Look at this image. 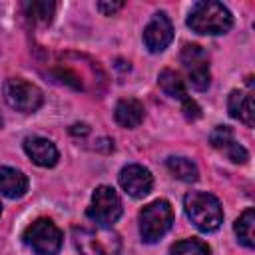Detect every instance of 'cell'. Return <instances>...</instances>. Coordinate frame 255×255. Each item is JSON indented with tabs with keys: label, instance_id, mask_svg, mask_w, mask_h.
Listing matches in <instances>:
<instances>
[{
	"label": "cell",
	"instance_id": "cell-1",
	"mask_svg": "<svg viewBox=\"0 0 255 255\" xmlns=\"http://www.w3.org/2000/svg\"><path fill=\"white\" fill-rule=\"evenodd\" d=\"M187 26L197 32V34H207V36H219L231 30L233 26V16L227 6L215 0H203L193 4L189 16H187Z\"/></svg>",
	"mask_w": 255,
	"mask_h": 255
},
{
	"label": "cell",
	"instance_id": "cell-2",
	"mask_svg": "<svg viewBox=\"0 0 255 255\" xmlns=\"http://www.w3.org/2000/svg\"><path fill=\"white\" fill-rule=\"evenodd\" d=\"M183 207L189 221L199 231H215L223 223V207L219 199L207 191H189L183 197Z\"/></svg>",
	"mask_w": 255,
	"mask_h": 255
},
{
	"label": "cell",
	"instance_id": "cell-3",
	"mask_svg": "<svg viewBox=\"0 0 255 255\" xmlns=\"http://www.w3.org/2000/svg\"><path fill=\"white\" fill-rule=\"evenodd\" d=\"M76 249L80 255H120L122 239L112 227H74Z\"/></svg>",
	"mask_w": 255,
	"mask_h": 255
},
{
	"label": "cell",
	"instance_id": "cell-4",
	"mask_svg": "<svg viewBox=\"0 0 255 255\" xmlns=\"http://www.w3.org/2000/svg\"><path fill=\"white\" fill-rule=\"evenodd\" d=\"M173 225V209L169 201L155 199L139 211V235L143 243L159 241Z\"/></svg>",
	"mask_w": 255,
	"mask_h": 255
},
{
	"label": "cell",
	"instance_id": "cell-5",
	"mask_svg": "<svg viewBox=\"0 0 255 255\" xmlns=\"http://www.w3.org/2000/svg\"><path fill=\"white\" fill-rule=\"evenodd\" d=\"M24 243L38 255H56L62 249V231L52 219H36L24 229Z\"/></svg>",
	"mask_w": 255,
	"mask_h": 255
},
{
	"label": "cell",
	"instance_id": "cell-6",
	"mask_svg": "<svg viewBox=\"0 0 255 255\" xmlns=\"http://www.w3.org/2000/svg\"><path fill=\"white\" fill-rule=\"evenodd\" d=\"M86 215L98 227H112L122 217V199L118 191L110 185H100L92 193V203Z\"/></svg>",
	"mask_w": 255,
	"mask_h": 255
},
{
	"label": "cell",
	"instance_id": "cell-7",
	"mask_svg": "<svg viewBox=\"0 0 255 255\" xmlns=\"http://www.w3.org/2000/svg\"><path fill=\"white\" fill-rule=\"evenodd\" d=\"M2 94H4L6 104L12 110L22 112V114L36 112L44 102L42 90L22 78H8L2 86Z\"/></svg>",
	"mask_w": 255,
	"mask_h": 255
},
{
	"label": "cell",
	"instance_id": "cell-8",
	"mask_svg": "<svg viewBox=\"0 0 255 255\" xmlns=\"http://www.w3.org/2000/svg\"><path fill=\"white\" fill-rule=\"evenodd\" d=\"M181 64L187 72L189 84L203 92L209 88L211 84V72H209V58L205 54V50L197 44H187L181 50Z\"/></svg>",
	"mask_w": 255,
	"mask_h": 255
},
{
	"label": "cell",
	"instance_id": "cell-9",
	"mask_svg": "<svg viewBox=\"0 0 255 255\" xmlns=\"http://www.w3.org/2000/svg\"><path fill=\"white\" fill-rule=\"evenodd\" d=\"M173 40V26L165 12H155L143 28V44L151 54L163 52Z\"/></svg>",
	"mask_w": 255,
	"mask_h": 255
},
{
	"label": "cell",
	"instance_id": "cell-10",
	"mask_svg": "<svg viewBox=\"0 0 255 255\" xmlns=\"http://www.w3.org/2000/svg\"><path fill=\"white\" fill-rule=\"evenodd\" d=\"M120 185L129 197L141 199L151 191L153 175L147 167L137 165V163H129L120 171Z\"/></svg>",
	"mask_w": 255,
	"mask_h": 255
},
{
	"label": "cell",
	"instance_id": "cell-11",
	"mask_svg": "<svg viewBox=\"0 0 255 255\" xmlns=\"http://www.w3.org/2000/svg\"><path fill=\"white\" fill-rule=\"evenodd\" d=\"M24 151L40 167H54L60 157L56 145L50 139L40 137V135H28L24 139Z\"/></svg>",
	"mask_w": 255,
	"mask_h": 255
},
{
	"label": "cell",
	"instance_id": "cell-12",
	"mask_svg": "<svg viewBox=\"0 0 255 255\" xmlns=\"http://www.w3.org/2000/svg\"><path fill=\"white\" fill-rule=\"evenodd\" d=\"M227 110H229L231 118L241 120L249 128L255 126V104H253V94L251 92L233 90L229 94V100H227Z\"/></svg>",
	"mask_w": 255,
	"mask_h": 255
},
{
	"label": "cell",
	"instance_id": "cell-13",
	"mask_svg": "<svg viewBox=\"0 0 255 255\" xmlns=\"http://www.w3.org/2000/svg\"><path fill=\"white\" fill-rule=\"evenodd\" d=\"M114 116H116V122L122 128L131 129V128H137L143 122L145 110H143V104L137 102L135 98H124V100H120L116 104Z\"/></svg>",
	"mask_w": 255,
	"mask_h": 255
},
{
	"label": "cell",
	"instance_id": "cell-14",
	"mask_svg": "<svg viewBox=\"0 0 255 255\" xmlns=\"http://www.w3.org/2000/svg\"><path fill=\"white\" fill-rule=\"evenodd\" d=\"M26 191H28V177L16 167L2 165L0 167V193L10 199H18Z\"/></svg>",
	"mask_w": 255,
	"mask_h": 255
},
{
	"label": "cell",
	"instance_id": "cell-15",
	"mask_svg": "<svg viewBox=\"0 0 255 255\" xmlns=\"http://www.w3.org/2000/svg\"><path fill=\"white\" fill-rule=\"evenodd\" d=\"M165 167L169 169V173H171L175 179H181V181H185V183L197 181V177H199V169H197V165H195L189 157L171 155V157H167Z\"/></svg>",
	"mask_w": 255,
	"mask_h": 255
},
{
	"label": "cell",
	"instance_id": "cell-16",
	"mask_svg": "<svg viewBox=\"0 0 255 255\" xmlns=\"http://www.w3.org/2000/svg\"><path fill=\"white\" fill-rule=\"evenodd\" d=\"M233 229H235V235L241 245H245L247 249L255 247V211H253V207H247L239 215Z\"/></svg>",
	"mask_w": 255,
	"mask_h": 255
},
{
	"label": "cell",
	"instance_id": "cell-17",
	"mask_svg": "<svg viewBox=\"0 0 255 255\" xmlns=\"http://www.w3.org/2000/svg\"><path fill=\"white\" fill-rule=\"evenodd\" d=\"M157 84H159V88L169 96V98H175V100H179V102H183L185 98H189L187 96V90H185V86H183V80L179 78V74L177 72H173V70H161L159 72V76H157Z\"/></svg>",
	"mask_w": 255,
	"mask_h": 255
},
{
	"label": "cell",
	"instance_id": "cell-18",
	"mask_svg": "<svg viewBox=\"0 0 255 255\" xmlns=\"http://www.w3.org/2000/svg\"><path fill=\"white\" fill-rule=\"evenodd\" d=\"M56 12V4L50 0H32L24 2V14L36 24H50Z\"/></svg>",
	"mask_w": 255,
	"mask_h": 255
},
{
	"label": "cell",
	"instance_id": "cell-19",
	"mask_svg": "<svg viewBox=\"0 0 255 255\" xmlns=\"http://www.w3.org/2000/svg\"><path fill=\"white\" fill-rule=\"evenodd\" d=\"M169 255H211V249L199 239H183L171 245Z\"/></svg>",
	"mask_w": 255,
	"mask_h": 255
},
{
	"label": "cell",
	"instance_id": "cell-20",
	"mask_svg": "<svg viewBox=\"0 0 255 255\" xmlns=\"http://www.w3.org/2000/svg\"><path fill=\"white\" fill-rule=\"evenodd\" d=\"M209 141H211V145H213L215 149H223L227 143L233 141V131H231V128H227V126H217V128L209 133Z\"/></svg>",
	"mask_w": 255,
	"mask_h": 255
},
{
	"label": "cell",
	"instance_id": "cell-21",
	"mask_svg": "<svg viewBox=\"0 0 255 255\" xmlns=\"http://www.w3.org/2000/svg\"><path fill=\"white\" fill-rule=\"evenodd\" d=\"M221 151H225V155L233 161V163H245L247 159H249V153H247V149L241 145V143H237L235 139L231 141V143H227Z\"/></svg>",
	"mask_w": 255,
	"mask_h": 255
},
{
	"label": "cell",
	"instance_id": "cell-22",
	"mask_svg": "<svg viewBox=\"0 0 255 255\" xmlns=\"http://www.w3.org/2000/svg\"><path fill=\"white\" fill-rule=\"evenodd\" d=\"M181 106H183V114H185V118H187V120H197V118L201 116L199 106H197L191 98H185V100L181 102Z\"/></svg>",
	"mask_w": 255,
	"mask_h": 255
},
{
	"label": "cell",
	"instance_id": "cell-23",
	"mask_svg": "<svg viewBox=\"0 0 255 255\" xmlns=\"http://www.w3.org/2000/svg\"><path fill=\"white\" fill-rule=\"evenodd\" d=\"M122 8H124V2H98V10L104 12L106 16H112Z\"/></svg>",
	"mask_w": 255,
	"mask_h": 255
},
{
	"label": "cell",
	"instance_id": "cell-24",
	"mask_svg": "<svg viewBox=\"0 0 255 255\" xmlns=\"http://www.w3.org/2000/svg\"><path fill=\"white\" fill-rule=\"evenodd\" d=\"M70 131H72V133H80V135H86L90 129H88V126H86V124H80V126L76 124V126H72V129H70Z\"/></svg>",
	"mask_w": 255,
	"mask_h": 255
},
{
	"label": "cell",
	"instance_id": "cell-25",
	"mask_svg": "<svg viewBox=\"0 0 255 255\" xmlns=\"http://www.w3.org/2000/svg\"><path fill=\"white\" fill-rule=\"evenodd\" d=\"M0 213H2V205H0Z\"/></svg>",
	"mask_w": 255,
	"mask_h": 255
}]
</instances>
